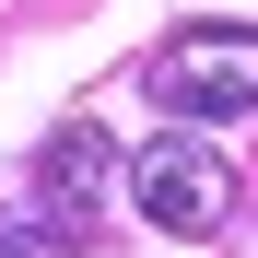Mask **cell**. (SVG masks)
<instances>
[{
    "label": "cell",
    "mask_w": 258,
    "mask_h": 258,
    "mask_svg": "<svg viewBox=\"0 0 258 258\" xmlns=\"http://www.w3.org/2000/svg\"><path fill=\"white\" fill-rule=\"evenodd\" d=\"M141 94H153L164 117H200V129L258 117V24H176V35L141 59Z\"/></svg>",
    "instance_id": "6da1fadb"
},
{
    "label": "cell",
    "mask_w": 258,
    "mask_h": 258,
    "mask_svg": "<svg viewBox=\"0 0 258 258\" xmlns=\"http://www.w3.org/2000/svg\"><path fill=\"white\" fill-rule=\"evenodd\" d=\"M106 188H117V153H106V129H47L24 164V211L47 223L59 246H106Z\"/></svg>",
    "instance_id": "7a4b0ae2"
},
{
    "label": "cell",
    "mask_w": 258,
    "mask_h": 258,
    "mask_svg": "<svg viewBox=\"0 0 258 258\" xmlns=\"http://www.w3.org/2000/svg\"><path fill=\"white\" fill-rule=\"evenodd\" d=\"M129 200L153 211V235H223L235 223V164L211 141H141L129 153Z\"/></svg>",
    "instance_id": "3957f363"
},
{
    "label": "cell",
    "mask_w": 258,
    "mask_h": 258,
    "mask_svg": "<svg viewBox=\"0 0 258 258\" xmlns=\"http://www.w3.org/2000/svg\"><path fill=\"white\" fill-rule=\"evenodd\" d=\"M0 258H71V246L35 223V211H0Z\"/></svg>",
    "instance_id": "277c9868"
}]
</instances>
